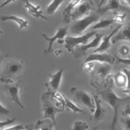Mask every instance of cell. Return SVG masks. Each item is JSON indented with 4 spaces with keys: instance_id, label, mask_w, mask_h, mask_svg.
Returning a JSON list of instances; mask_svg holds the SVG:
<instances>
[{
    "instance_id": "obj_1",
    "label": "cell",
    "mask_w": 130,
    "mask_h": 130,
    "mask_svg": "<svg viewBox=\"0 0 130 130\" xmlns=\"http://www.w3.org/2000/svg\"><path fill=\"white\" fill-rule=\"evenodd\" d=\"M97 95L100 96V98L102 101H105L106 104L112 107L113 109V120L111 124V129L112 130H116V123H117V116H118V112L122 106H125L129 104L130 97L128 98H122V97L117 96L114 91L112 90V83H109L106 85V88L104 90H98L97 91Z\"/></svg>"
},
{
    "instance_id": "obj_2",
    "label": "cell",
    "mask_w": 130,
    "mask_h": 130,
    "mask_svg": "<svg viewBox=\"0 0 130 130\" xmlns=\"http://www.w3.org/2000/svg\"><path fill=\"white\" fill-rule=\"evenodd\" d=\"M24 68V62L19 60H12L5 65L2 73H0V80L4 83H12L17 81Z\"/></svg>"
},
{
    "instance_id": "obj_3",
    "label": "cell",
    "mask_w": 130,
    "mask_h": 130,
    "mask_svg": "<svg viewBox=\"0 0 130 130\" xmlns=\"http://www.w3.org/2000/svg\"><path fill=\"white\" fill-rule=\"evenodd\" d=\"M99 20V14L98 13H93L84 16V17L74 20V23L69 26V30L73 33L74 36H79L82 35L83 32L92 26L94 23H97Z\"/></svg>"
},
{
    "instance_id": "obj_4",
    "label": "cell",
    "mask_w": 130,
    "mask_h": 130,
    "mask_svg": "<svg viewBox=\"0 0 130 130\" xmlns=\"http://www.w3.org/2000/svg\"><path fill=\"white\" fill-rule=\"evenodd\" d=\"M69 92H70V94H72L73 99L76 104L88 108L89 110H91V113L95 111L94 97L90 93H88V92L84 90H80L77 88H72Z\"/></svg>"
},
{
    "instance_id": "obj_5",
    "label": "cell",
    "mask_w": 130,
    "mask_h": 130,
    "mask_svg": "<svg viewBox=\"0 0 130 130\" xmlns=\"http://www.w3.org/2000/svg\"><path fill=\"white\" fill-rule=\"evenodd\" d=\"M42 110H43V113H44V120H50L53 123V125H57V120H56L57 113L63 112L62 109H59L53 104L49 92H46L42 96Z\"/></svg>"
},
{
    "instance_id": "obj_6",
    "label": "cell",
    "mask_w": 130,
    "mask_h": 130,
    "mask_svg": "<svg viewBox=\"0 0 130 130\" xmlns=\"http://www.w3.org/2000/svg\"><path fill=\"white\" fill-rule=\"evenodd\" d=\"M96 31H91L89 33H85L79 36H66L65 37V48L67 49V51L73 52L75 51V48L78 47L80 45H85L91 41V39L94 35H96Z\"/></svg>"
},
{
    "instance_id": "obj_7",
    "label": "cell",
    "mask_w": 130,
    "mask_h": 130,
    "mask_svg": "<svg viewBox=\"0 0 130 130\" xmlns=\"http://www.w3.org/2000/svg\"><path fill=\"white\" fill-rule=\"evenodd\" d=\"M4 89L7 90L8 96L10 97L11 100H12L13 102H15L16 105H18L20 108H25L23 102L20 101V93H21V90H23L21 81L17 80V81L12 82V83H5Z\"/></svg>"
},
{
    "instance_id": "obj_8",
    "label": "cell",
    "mask_w": 130,
    "mask_h": 130,
    "mask_svg": "<svg viewBox=\"0 0 130 130\" xmlns=\"http://www.w3.org/2000/svg\"><path fill=\"white\" fill-rule=\"evenodd\" d=\"M111 68H112L111 64H108V63L99 64V66L96 69L94 78H93V82L96 86H100L105 82H107V79H108V77H109Z\"/></svg>"
},
{
    "instance_id": "obj_9",
    "label": "cell",
    "mask_w": 130,
    "mask_h": 130,
    "mask_svg": "<svg viewBox=\"0 0 130 130\" xmlns=\"http://www.w3.org/2000/svg\"><path fill=\"white\" fill-rule=\"evenodd\" d=\"M92 10H93V1L92 0L81 1L74 10L73 15H72V20H77V19L84 17L86 15H89V13Z\"/></svg>"
},
{
    "instance_id": "obj_10",
    "label": "cell",
    "mask_w": 130,
    "mask_h": 130,
    "mask_svg": "<svg viewBox=\"0 0 130 130\" xmlns=\"http://www.w3.org/2000/svg\"><path fill=\"white\" fill-rule=\"evenodd\" d=\"M67 31H68V27H61L59 28L58 31L56 32V34L53 35L52 37H48L46 34L43 33L42 36L48 42V48L45 50V53H50L52 51V44L55 42H60L62 43V40H64L67 35Z\"/></svg>"
},
{
    "instance_id": "obj_11",
    "label": "cell",
    "mask_w": 130,
    "mask_h": 130,
    "mask_svg": "<svg viewBox=\"0 0 130 130\" xmlns=\"http://www.w3.org/2000/svg\"><path fill=\"white\" fill-rule=\"evenodd\" d=\"M121 29H122V24H120L118 26H116V28H115V29H113L109 35H107V36H105V37H102L101 43L99 44V46L96 48V50H95L94 53H102V52H105L106 50L109 49L110 46H111V40H112V37L114 36Z\"/></svg>"
},
{
    "instance_id": "obj_12",
    "label": "cell",
    "mask_w": 130,
    "mask_h": 130,
    "mask_svg": "<svg viewBox=\"0 0 130 130\" xmlns=\"http://www.w3.org/2000/svg\"><path fill=\"white\" fill-rule=\"evenodd\" d=\"M101 40H102V34L96 33L95 39L92 40L91 43H89V44H85V45H80L78 47H76V51H74V55L76 56V58H78L81 55V53L86 52L89 49H91V48H97V47L99 46L100 43H101Z\"/></svg>"
},
{
    "instance_id": "obj_13",
    "label": "cell",
    "mask_w": 130,
    "mask_h": 130,
    "mask_svg": "<svg viewBox=\"0 0 130 130\" xmlns=\"http://www.w3.org/2000/svg\"><path fill=\"white\" fill-rule=\"evenodd\" d=\"M63 73H64V70L60 69V70H58L57 73L52 74V75H47L48 79H49V82L46 83L45 85L48 88V91L57 92L59 90V88H60V84H61V81H62Z\"/></svg>"
},
{
    "instance_id": "obj_14",
    "label": "cell",
    "mask_w": 130,
    "mask_h": 130,
    "mask_svg": "<svg viewBox=\"0 0 130 130\" xmlns=\"http://www.w3.org/2000/svg\"><path fill=\"white\" fill-rule=\"evenodd\" d=\"M94 97V101H95V111H94V120L95 122L98 124L100 123L107 115V110L102 107V100L99 98L98 95H95Z\"/></svg>"
},
{
    "instance_id": "obj_15",
    "label": "cell",
    "mask_w": 130,
    "mask_h": 130,
    "mask_svg": "<svg viewBox=\"0 0 130 130\" xmlns=\"http://www.w3.org/2000/svg\"><path fill=\"white\" fill-rule=\"evenodd\" d=\"M90 61H97V62H101V63H108L113 65L115 63V57H113L109 53H92L88 58H86L85 62H90Z\"/></svg>"
},
{
    "instance_id": "obj_16",
    "label": "cell",
    "mask_w": 130,
    "mask_h": 130,
    "mask_svg": "<svg viewBox=\"0 0 130 130\" xmlns=\"http://www.w3.org/2000/svg\"><path fill=\"white\" fill-rule=\"evenodd\" d=\"M25 8L27 10V12H28L31 16H33L34 18H42V19L48 20V17H47V16H45V14L42 11L40 5L31 3L29 0H25Z\"/></svg>"
},
{
    "instance_id": "obj_17",
    "label": "cell",
    "mask_w": 130,
    "mask_h": 130,
    "mask_svg": "<svg viewBox=\"0 0 130 130\" xmlns=\"http://www.w3.org/2000/svg\"><path fill=\"white\" fill-rule=\"evenodd\" d=\"M81 1H83V0H70L69 3L63 10V14H62V21L63 23H65V24H69L70 23L74 10L76 9V7H77Z\"/></svg>"
},
{
    "instance_id": "obj_18",
    "label": "cell",
    "mask_w": 130,
    "mask_h": 130,
    "mask_svg": "<svg viewBox=\"0 0 130 130\" xmlns=\"http://www.w3.org/2000/svg\"><path fill=\"white\" fill-rule=\"evenodd\" d=\"M120 41H127L130 43V23L124 27L123 29H121V31L112 37V43L115 44V43L120 42Z\"/></svg>"
},
{
    "instance_id": "obj_19",
    "label": "cell",
    "mask_w": 130,
    "mask_h": 130,
    "mask_svg": "<svg viewBox=\"0 0 130 130\" xmlns=\"http://www.w3.org/2000/svg\"><path fill=\"white\" fill-rule=\"evenodd\" d=\"M122 9V2L120 0H109L107 3V5L105 7H101L100 9H98V13L100 14H104L108 11H117V10H121Z\"/></svg>"
},
{
    "instance_id": "obj_20",
    "label": "cell",
    "mask_w": 130,
    "mask_h": 130,
    "mask_svg": "<svg viewBox=\"0 0 130 130\" xmlns=\"http://www.w3.org/2000/svg\"><path fill=\"white\" fill-rule=\"evenodd\" d=\"M1 20H12L14 23L17 24V26L19 27V29H26L29 27V21L26 20L21 17H18L16 15H7V16H1Z\"/></svg>"
},
{
    "instance_id": "obj_21",
    "label": "cell",
    "mask_w": 130,
    "mask_h": 130,
    "mask_svg": "<svg viewBox=\"0 0 130 130\" xmlns=\"http://www.w3.org/2000/svg\"><path fill=\"white\" fill-rule=\"evenodd\" d=\"M116 20L114 17H111V18H104V19H100L98 20L97 23L92 27V29L93 30H96V29H104V28H108V27H110L111 25L115 24Z\"/></svg>"
},
{
    "instance_id": "obj_22",
    "label": "cell",
    "mask_w": 130,
    "mask_h": 130,
    "mask_svg": "<svg viewBox=\"0 0 130 130\" xmlns=\"http://www.w3.org/2000/svg\"><path fill=\"white\" fill-rule=\"evenodd\" d=\"M113 82L115 83L116 86H118V88H125V86H127V78H126V75L124 74L123 72H120L117 73L115 76H113Z\"/></svg>"
},
{
    "instance_id": "obj_23",
    "label": "cell",
    "mask_w": 130,
    "mask_h": 130,
    "mask_svg": "<svg viewBox=\"0 0 130 130\" xmlns=\"http://www.w3.org/2000/svg\"><path fill=\"white\" fill-rule=\"evenodd\" d=\"M65 1V0H52V1L50 2V4L47 7L46 9V12L47 14H49V15H53L55 14L58 9L60 8V5Z\"/></svg>"
},
{
    "instance_id": "obj_24",
    "label": "cell",
    "mask_w": 130,
    "mask_h": 130,
    "mask_svg": "<svg viewBox=\"0 0 130 130\" xmlns=\"http://www.w3.org/2000/svg\"><path fill=\"white\" fill-rule=\"evenodd\" d=\"M64 100H65V107H66V110H70V111H74V112H78V113H85L84 110L80 109V108L75 105L73 101H70L68 98L64 96Z\"/></svg>"
},
{
    "instance_id": "obj_25",
    "label": "cell",
    "mask_w": 130,
    "mask_h": 130,
    "mask_svg": "<svg viewBox=\"0 0 130 130\" xmlns=\"http://www.w3.org/2000/svg\"><path fill=\"white\" fill-rule=\"evenodd\" d=\"M89 129V125L88 123L82 122V121H76L73 124V128L70 130H88Z\"/></svg>"
},
{
    "instance_id": "obj_26",
    "label": "cell",
    "mask_w": 130,
    "mask_h": 130,
    "mask_svg": "<svg viewBox=\"0 0 130 130\" xmlns=\"http://www.w3.org/2000/svg\"><path fill=\"white\" fill-rule=\"evenodd\" d=\"M118 55L120 57H128L130 55V48L127 45H122L121 48L118 49Z\"/></svg>"
},
{
    "instance_id": "obj_27",
    "label": "cell",
    "mask_w": 130,
    "mask_h": 130,
    "mask_svg": "<svg viewBox=\"0 0 130 130\" xmlns=\"http://www.w3.org/2000/svg\"><path fill=\"white\" fill-rule=\"evenodd\" d=\"M43 122H44V120L36 122V125H41V126H42ZM53 126H55V125H53V123H52V122H51V123L48 122L47 125H45V126H42L41 128H36V130H53Z\"/></svg>"
},
{
    "instance_id": "obj_28",
    "label": "cell",
    "mask_w": 130,
    "mask_h": 130,
    "mask_svg": "<svg viewBox=\"0 0 130 130\" xmlns=\"http://www.w3.org/2000/svg\"><path fill=\"white\" fill-rule=\"evenodd\" d=\"M95 68V64L93 61H90V62H85L82 66V69L84 70L85 73H91L92 70Z\"/></svg>"
},
{
    "instance_id": "obj_29",
    "label": "cell",
    "mask_w": 130,
    "mask_h": 130,
    "mask_svg": "<svg viewBox=\"0 0 130 130\" xmlns=\"http://www.w3.org/2000/svg\"><path fill=\"white\" fill-rule=\"evenodd\" d=\"M112 17H114L115 20H116V23H120L122 24L124 19L126 18V14H124V13H113V16Z\"/></svg>"
},
{
    "instance_id": "obj_30",
    "label": "cell",
    "mask_w": 130,
    "mask_h": 130,
    "mask_svg": "<svg viewBox=\"0 0 130 130\" xmlns=\"http://www.w3.org/2000/svg\"><path fill=\"white\" fill-rule=\"evenodd\" d=\"M17 120V117H14V118H9V120H7L5 122H0V129H2V128H5L7 126L9 125H12V124Z\"/></svg>"
},
{
    "instance_id": "obj_31",
    "label": "cell",
    "mask_w": 130,
    "mask_h": 130,
    "mask_svg": "<svg viewBox=\"0 0 130 130\" xmlns=\"http://www.w3.org/2000/svg\"><path fill=\"white\" fill-rule=\"evenodd\" d=\"M123 127L124 130H130V116H124L123 117Z\"/></svg>"
},
{
    "instance_id": "obj_32",
    "label": "cell",
    "mask_w": 130,
    "mask_h": 130,
    "mask_svg": "<svg viewBox=\"0 0 130 130\" xmlns=\"http://www.w3.org/2000/svg\"><path fill=\"white\" fill-rule=\"evenodd\" d=\"M115 62L125 64V65H130V55H129L127 58H125V59H123V58H121V57H116V58H115Z\"/></svg>"
},
{
    "instance_id": "obj_33",
    "label": "cell",
    "mask_w": 130,
    "mask_h": 130,
    "mask_svg": "<svg viewBox=\"0 0 130 130\" xmlns=\"http://www.w3.org/2000/svg\"><path fill=\"white\" fill-rule=\"evenodd\" d=\"M26 128H27V125H17V126H13L9 128H2L0 130H25Z\"/></svg>"
},
{
    "instance_id": "obj_34",
    "label": "cell",
    "mask_w": 130,
    "mask_h": 130,
    "mask_svg": "<svg viewBox=\"0 0 130 130\" xmlns=\"http://www.w3.org/2000/svg\"><path fill=\"white\" fill-rule=\"evenodd\" d=\"M10 114V110L8 109L7 107H4L2 104H1V101H0V116H2V115H8Z\"/></svg>"
},
{
    "instance_id": "obj_35",
    "label": "cell",
    "mask_w": 130,
    "mask_h": 130,
    "mask_svg": "<svg viewBox=\"0 0 130 130\" xmlns=\"http://www.w3.org/2000/svg\"><path fill=\"white\" fill-rule=\"evenodd\" d=\"M123 73L126 75V78H127V86H126V90H130V70H129V69H123Z\"/></svg>"
},
{
    "instance_id": "obj_36",
    "label": "cell",
    "mask_w": 130,
    "mask_h": 130,
    "mask_svg": "<svg viewBox=\"0 0 130 130\" xmlns=\"http://www.w3.org/2000/svg\"><path fill=\"white\" fill-rule=\"evenodd\" d=\"M123 116H130V106L129 105H126V108H125V110H124V112L122 113Z\"/></svg>"
},
{
    "instance_id": "obj_37",
    "label": "cell",
    "mask_w": 130,
    "mask_h": 130,
    "mask_svg": "<svg viewBox=\"0 0 130 130\" xmlns=\"http://www.w3.org/2000/svg\"><path fill=\"white\" fill-rule=\"evenodd\" d=\"M16 0H5V1L0 5V9H2V8H4V7H7V5L9 4V3H12V2H15Z\"/></svg>"
},
{
    "instance_id": "obj_38",
    "label": "cell",
    "mask_w": 130,
    "mask_h": 130,
    "mask_svg": "<svg viewBox=\"0 0 130 130\" xmlns=\"http://www.w3.org/2000/svg\"><path fill=\"white\" fill-rule=\"evenodd\" d=\"M7 57H8V53H5V55H4V53L0 52V65H1V62L4 60V58H7Z\"/></svg>"
},
{
    "instance_id": "obj_39",
    "label": "cell",
    "mask_w": 130,
    "mask_h": 130,
    "mask_svg": "<svg viewBox=\"0 0 130 130\" xmlns=\"http://www.w3.org/2000/svg\"><path fill=\"white\" fill-rule=\"evenodd\" d=\"M122 4H126L130 8V0H122Z\"/></svg>"
},
{
    "instance_id": "obj_40",
    "label": "cell",
    "mask_w": 130,
    "mask_h": 130,
    "mask_svg": "<svg viewBox=\"0 0 130 130\" xmlns=\"http://www.w3.org/2000/svg\"><path fill=\"white\" fill-rule=\"evenodd\" d=\"M106 2V0H100V1H99V4H98V8L100 9L101 7H104V3Z\"/></svg>"
},
{
    "instance_id": "obj_41",
    "label": "cell",
    "mask_w": 130,
    "mask_h": 130,
    "mask_svg": "<svg viewBox=\"0 0 130 130\" xmlns=\"http://www.w3.org/2000/svg\"><path fill=\"white\" fill-rule=\"evenodd\" d=\"M61 53H62L61 50H56V51H55V55H56V56H60Z\"/></svg>"
},
{
    "instance_id": "obj_42",
    "label": "cell",
    "mask_w": 130,
    "mask_h": 130,
    "mask_svg": "<svg viewBox=\"0 0 130 130\" xmlns=\"http://www.w3.org/2000/svg\"><path fill=\"white\" fill-rule=\"evenodd\" d=\"M32 128H33V126H31V125H27L26 130H32Z\"/></svg>"
},
{
    "instance_id": "obj_43",
    "label": "cell",
    "mask_w": 130,
    "mask_h": 130,
    "mask_svg": "<svg viewBox=\"0 0 130 130\" xmlns=\"http://www.w3.org/2000/svg\"><path fill=\"white\" fill-rule=\"evenodd\" d=\"M124 93H126V94H129V95H130V90H124Z\"/></svg>"
},
{
    "instance_id": "obj_44",
    "label": "cell",
    "mask_w": 130,
    "mask_h": 130,
    "mask_svg": "<svg viewBox=\"0 0 130 130\" xmlns=\"http://www.w3.org/2000/svg\"><path fill=\"white\" fill-rule=\"evenodd\" d=\"M92 1H93V2H96V3H97V5H98V4H99V1H100V0H92Z\"/></svg>"
},
{
    "instance_id": "obj_45",
    "label": "cell",
    "mask_w": 130,
    "mask_h": 130,
    "mask_svg": "<svg viewBox=\"0 0 130 130\" xmlns=\"http://www.w3.org/2000/svg\"><path fill=\"white\" fill-rule=\"evenodd\" d=\"M4 33V31H2V30H0V35H1V34H3Z\"/></svg>"
}]
</instances>
